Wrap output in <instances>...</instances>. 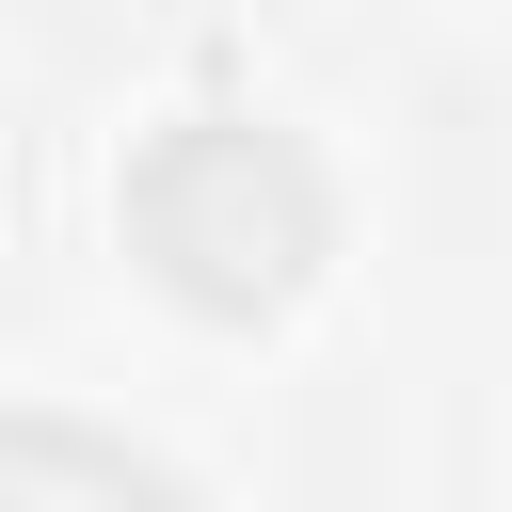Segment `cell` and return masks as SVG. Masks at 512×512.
I'll return each mask as SVG.
<instances>
[{"mask_svg":"<svg viewBox=\"0 0 512 512\" xmlns=\"http://www.w3.org/2000/svg\"><path fill=\"white\" fill-rule=\"evenodd\" d=\"M128 256L192 304V320H272L320 256H336V192L272 112H176L128 160Z\"/></svg>","mask_w":512,"mask_h":512,"instance_id":"cell-1","label":"cell"},{"mask_svg":"<svg viewBox=\"0 0 512 512\" xmlns=\"http://www.w3.org/2000/svg\"><path fill=\"white\" fill-rule=\"evenodd\" d=\"M0 512H192V496L80 416H0Z\"/></svg>","mask_w":512,"mask_h":512,"instance_id":"cell-2","label":"cell"}]
</instances>
